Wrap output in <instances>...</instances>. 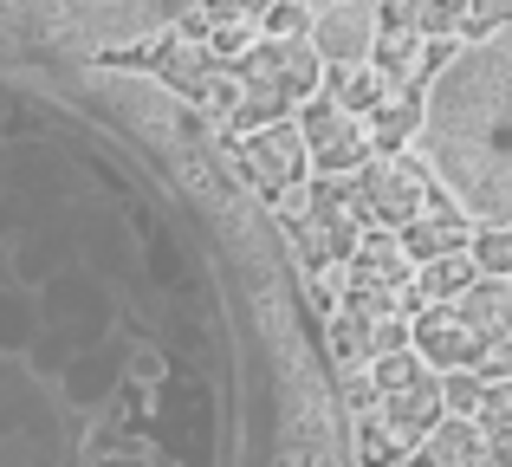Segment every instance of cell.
<instances>
[{"instance_id": "obj_1", "label": "cell", "mask_w": 512, "mask_h": 467, "mask_svg": "<svg viewBox=\"0 0 512 467\" xmlns=\"http://www.w3.org/2000/svg\"><path fill=\"white\" fill-rule=\"evenodd\" d=\"M312 305L137 59L0 52V467H350Z\"/></svg>"}, {"instance_id": "obj_2", "label": "cell", "mask_w": 512, "mask_h": 467, "mask_svg": "<svg viewBox=\"0 0 512 467\" xmlns=\"http://www.w3.org/2000/svg\"><path fill=\"white\" fill-rule=\"evenodd\" d=\"M409 143L474 228H512V26L435 65Z\"/></svg>"}, {"instance_id": "obj_3", "label": "cell", "mask_w": 512, "mask_h": 467, "mask_svg": "<svg viewBox=\"0 0 512 467\" xmlns=\"http://www.w3.org/2000/svg\"><path fill=\"white\" fill-rule=\"evenodd\" d=\"M195 13V0H0V52H91L124 59Z\"/></svg>"}, {"instance_id": "obj_4", "label": "cell", "mask_w": 512, "mask_h": 467, "mask_svg": "<svg viewBox=\"0 0 512 467\" xmlns=\"http://www.w3.org/2000/svg\"><path fill=\"white\" fill-rule=\"evenodd\" d=\"M325 91V65H318L312 39L292 33V39H253L247 52L234 59V137L247 130H266V124H286L305 98Z\"/></svg>"}, {"instance_id": "obj_5", "label": "cell", "mask_w": 512, "mask_h": 467, "mask_svg": "<svg viewBox=\"0 0 512 467\" xmlns=\"http://www.w3.org/2000/svg\"><path fill=\"white\" fill-rule=\"evenodd\" d=\"M370 377H376V422H383L389 448L409 461L422 448V435L441 422V370H428L415 351H396L376 357Z\"/></svg>"}, {"instance_id": "obj_6", "label": "cell", "mask_w": 512, "mask_h": 467, "mask_svg": "<svg viewBox=\"0 0 512 467\" xmlns=\"http://www.w3.org/2000/svg\"><path fill=\"white\" fill-rule=\"evenodd\" d=\"M234 169L260 202H286L292 189H305L312 163H305V143H299V124H266V130H247L234 143Z\"/></svg>"}, {"instance_id": "obj_7", "label": "cell", "mask_w": 512, "mask_h": 467, "mask_svg": "<svg viewBox=\"0 0 512 467\" xmlns=\"http://www.w3.org/2000/svg\"><path fill=\"white\" fill-rule=\"evenodd\" d=\"M299 143H305V163L325 169V176H357V169L376 156L363 117H350L331 91H318V98L299 104Z\"/></svg>"}, {"instance_id": "obj_8", "label": "cell", "mask_w": 512, "mask_h": 467, "mask_svg": "<svg viewBox=\"0 0 512 467\" xmlns=\"http://www.w3.org/2000/svg\"><path fill=\"white\" fill-rule=\"evenodd\" d=\"M350 202H357V215H370L383 234H396L402 221L428 202V176L409 163V156H370V163L350 176Z\"/></svg>"}, {"instance_id": "obj_9", "label": "cell", "mask_w": 512, "mask_h": 467, "mask_svg": "<svg viewBox=\"0 0 512 467\" xmlns=\"http://www.w3.org/2000/svg\"><path fill=\"white\" fill-rule=\"evenodd\" d=\"M376 33H383V7H376V0H338V7L312 13V26H305V39H312V52H318L325 72L370 65Z\"/></svg>"}, {"instance_id": "obj_10", "label": "cell", "mask_w": 512, "mask_h": 467, "mask_svg": "<svg viewBox=\"0 0 512 467\" xmlns=\"http://www.w3.org/2000/svg\"><path fill=\"white\" fill-rule=\"evenodd\" d=\"M396 240H402V253H409V266H422V260H441V253H467L474 221H467L454 202H435V195H428V202L396 228Z\"/></svg>"}, {"instance_id": "obj_11", "label": "cell", "mask_w": 512, "mask_h": 467, "mask_svg": "<svg viewBox=\"0 0 512 467\" xmlns=\"http://www.w3.org/2000/svg\"><path fill=\"white\" fill-rule=\"evenodd\" d=\"M474 331L454 318V305H422V312L409 318V351L422 357L428 370H467V357H474Z\"/></svg>"}, {"instance_id": "obj_12", "label": "cell", "mask_w": 512, "mask_h": 467, "mask_svg": "<svg viewBox=\"0 0 512 467\" xmlns=\"http://www.w3.org/2000/svg\"><path fill=\"white\" fill-rule=\"evenodd\" d=\"M344 266H350L344 286H363V292H409L415 286V266H409V253H402V240L383 234V228L363 234Z\"/></svg>"}, {"instance_id": "obj_13", "label": "cell", "mask_w": 512, "mask_h": 467, "mask_svg": "<svg viewBox=\"0 0 512 467\" xmlns=\"http://www.w3.org/2000/svg\"><path fill=\"white\" fill-rule=\"evenodd\" d=\"M487 461H493L487 435L461 416H441L435 429L422 435V448H415V467H487Z\"/></svg>"}, {"instance_id": "obj_14", "label": "cell", "mask_w": 512, "mask_h": 467, "mask_svg": "<svg viewBox=\"0 0 512 467\" xmlns=\"http://www.w3.org/2000/svg\"><path fill=\"white\" fill-rule=\"evenodd\" d=\"M454 318H461L474 338H512V279H487V273H480L474 286L454 299Z\"/></svg>"}, {"instance_id": "obj_15", "label": "cell", "mask_w": 512, "mask_h": 467, "mask_svg": "<svg viewBox=\"0 0 512 467\" xmlns=\"http://www.w3.org/2000/svg\"><path fill=\"white\" fill-rule=\"evenodd\" d=\"M474 279H480V266L467 260V253H441V260L415 266V299H422V305H454Z\"/></svg>"}, {"instance_id": "obj_16", "label": "cell", "mask_w": 512, "mask_h": 467, "mask_svg": "<svg viewBox=\"0 0 512 467\" xmlns=\"http://www.w3.org/2000/svg\"><path fill=\"white\" fill-rule=\"evenodd\" d=\"M325 78H331V98H338L350 117H370L376 104L396 98V85H389L376 65H344V72H325Z\"/></svg>"}, {"instance_id": "obj_17", "label": "cell", "mask_w": 512, "mask_h": 467, "mask_svg": "<svg viewBox=\"0 0 512 467\" xmlns=\"http://www.w3.org/2000/svg\"><path fill=\"white\" fill-rule=\"evenodd\" d=\"M422 52H428V39H415V33H402V26H389V33H376V46H370V65L389 78V85H409L415 72H422Z\"/></svg>"}, {"instance_id": "obj_18", "label": "cell", "mask_w": 512, "mask_h": 467, "mask_svg": "<svg viewBox=\"0 0 512 467\" xmlns=\"http://www.w3.org/2000/svg\"><path fill=\"white\" fill-rule=\"evenodd\" d=\"M480 403H487V383L474 377V370H441V416H461L474 422Z\"/></svg>"}, {"instance_id": "obj_19", "label": "cell", "mask_w": 512, "mask_h": 467, "mask_svg": "<svg viewBox=\"0 0 512 467\" xmlns=\"http://www.w3.org/2000/svg\"><path fill=\"white\" fill-rule=\"evenodd\" d=\"M467 260H474L487 279H512V228H474Z\"/></svg>"}, {"instance_id": "obj_20", "label": "cell", "mask_w": 512, "mask_h": 467, "mask_svg": "<svg viewBox=\"0 0 512 467\" xmlns=\"http://www.w3.org/2000/svg\"><path fill=\"white\" fill-rule=\"evenodd\" d=\"M363 130H370V150L376 143H402V137H415V104H402V91L389 104H376L370 117H363Z\"/></svg>"}, {"instance_id": "obj_21", "label": "cell", "mask_w": 512, "mask_h": 467, "mask_svg": "<svg viewBox=\"0 0 512 467\" xmlns=\"http://www.w3.org/2000/svg\"><path fill=\"white\" fill-rule=\"evenodd\" d=\"M467 370H474L480 383H512V338H480L474 357H467Z\"/></svg>"}, {"instance_id": "obj_22", "label": "cell", "mask_w": 512, "mask_h": 467, "mask_svg": "<svg viewBox=\"0 0 512 467\" xmlns=\"http://www.w3.org/2000/svg\"><path fill=\"white\" fill-rule=\"evenodd\" d=\"M461 26H467V33H506V26H512V0H467V7H461Z\"/></svg>"}, {"instance_id": "obj_23", "label": "cell", "mask_w": 512, "mask_h": 467, "mask_svg": "<svg viewBox=\"0 0 512 467\" xmlns=\"http://www.w3.org/2000/svg\"><path fill=\"white\" fill-rule=\"evenodd\" d=\"M195 20L208 26V33H221V26H253L240 0H195Z\"/></svg>"}, {"instance_id": "obj_24", "label": "cell", "mask_w": 512, "mask_h": 467, "mask_svg": "<svg viewBox=\"0 0 512 467\" xmlns=\"http://www.w3.org/2000/svg\"><path fill=\"white\" fill-rule=\"evenodd\" d=\"M240 7H247V20H253V26H260V13L273 7V0H240Z\"/></svg>"}, {"instance_id": "obj_25", "label": "cell", "mask_w": 512, "mask_h": 467, "mask_svg": "<svg viewBox=\"0 0 512 467\" xmlns=\"http://www.w3.org/2000/svg\"><path fill=\"white\" fill-rule=\"evenodd\" d=\"M435 7H448V13H461V7H467V0H435Z\"/></svg>"}, {"instance_id": "obj_26", "label": "cell", "mask_w": 512, "mask_h": 467, "mask_svg": "<svg viewBox=\"0 0 512 467\" xmlns=\"http://www.w3.org/2000/svg\"><path fill=\"white\" fill-rule=\"evenodd\" d=\"M396 467H415V461H396Z\"/></svg>"}]
</instances>
